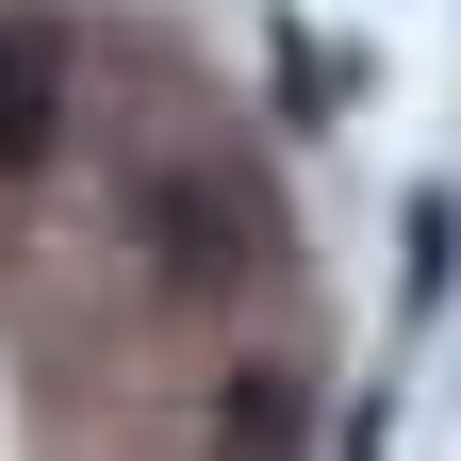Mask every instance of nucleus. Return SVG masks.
Wrapping results in <instances>:
<instances>
[{
  "mask_svg": "<svg viewBox=\"0 0 461 461\" xmlns=\"http://www.w3.org/2000/svg\"><path fill=\"white\" fill-rule=\"evenodd\" d=\"M149 264L182 280V297L248 280V264H264V198L230 182V165H165V182H149Z\"/></svg>",
  "mask_w": 461,
  "mask_h": 461,
  "instance_id": "obj_1",
  "label": "nucleus"
},
{
  "mask_svg": "<svg viewBox=\"0 0 461 461\" xmlns=\"http://www.w3.org/2000/svg\"><path fill=\"white\" fill-rule=\"evenodd\" d=\"M67 165V33H0V182H50Z\"/></svg>",
  "mask_w": 461,
  "mask_h": 461,
  "instance_id": "obj_2",
  "label": "nucleus"
}]
</instances>
